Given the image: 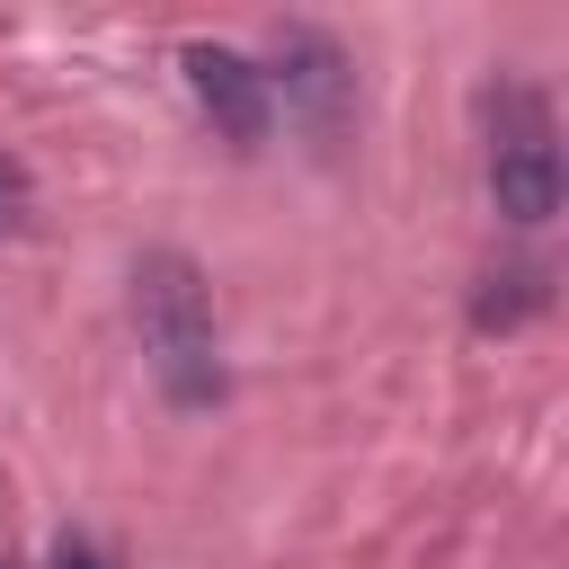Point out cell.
<instances>
[{
	"label": "cell",
	"instance_id": "1",
	"mask_svg": "<svg viewBox=\"0 0 569 569\" xmlns=\"http://www.w3.org/2000/svg\"><path fill=\"white\" fill-rule=\"evenodd\" d=\"M133 329L142 356L160 373V391L178 409H213L222 400V338H213V284L187 249H142L133 267Z\"/></svg>",
	"mask_w": 569,
	"mask_h": 569
},
{
	"label": "cell",
	"instance_id": "2",
	"mask_svg": "<svg viewBox=\"0 0 569 569\" xmlns=\"http://www.w3.org/2000/svg\"><path fill=\"white\" fill-rule=\"evenodd\" d=\"M489 196L525 231L560 213V133H551L542 89H525V80L489 89Z\"/></svg>",
	"mask_w": 569,
	"mask_h": 569
},
{
	"label": "cell",
	"instance_id": "3",
	"mask_svg": "<svg viewBox=\"0 0 569 569\" xmlns=\"http://www.w3.org/2000/svg\"><path fill=\"white\" fill-rule=\"evenodd\" d=\"M267 89H284V107H293L320 142H329V133L347 124V107H356V71H347V53H338L320 27H284V36H276Z\"/></svg>",
	"mask_w": 569,
	"mask_h": 569
},
{
	"label": "cell",
	"instance_id": "4",
	"mask_svg": "<svg viewBox=\"0 0 569 569\" xmlns=\"http://www.w3.org/2000/svg\"><path fill=\"white\" fill-rule=\"evenodd\" d=\"M187 89H196V107L222 124V142H240V151L267 142V124H276V89H267L258 62H240L231 44H187Z\"/></svg>",
	"mask_w": 569,
	"mask_h": 569
},
{
	"label": "cell",
	"instance_id": "5",
	"mask_svg": "<svg viewBox=\"0 0 569 569\" xmlns=\"http://www.w3.org/2000/svg\"><path fill=\"white\" fill-rule=\"evenodd\" d=\"M18 204H27V169H18L9 151H0V231L18 222Z\"/></svg>",
	"mask_w": 569,
	"mask_h": 569
},
{
	"label": "cell",
	"instance_id": "6",
	"mask_svg": "<svg viewBox=\"0 0 569 569\" xmlns=\"http://www.w3.org/2000/svg\"><path fill=\"white\" fill-rule=\"evenodd\" d=\"M53 569H98V551H80V542H62V551H53Z\"/></svg>",
	"mask_w": 569,
	"mask_h": 569
},
{
	"label": "cell",
	"instance_id": "7",
	"mask_svg": "<svg viewBox=\"0 0 569 569\" xmlns=\"http://www.w3.org/2000/svg\"><path fill=\"white\" fill-rule=\"evenodd\" d=\"M0 569H9V560H0Z\"/></svg>",
	"mask_w": 569,
	"mask_h": 569
}]
</instances>
